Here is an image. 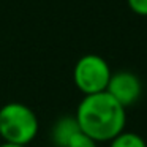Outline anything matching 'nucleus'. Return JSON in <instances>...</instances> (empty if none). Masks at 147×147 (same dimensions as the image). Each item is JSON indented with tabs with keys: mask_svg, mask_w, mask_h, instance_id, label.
Segmentation results:
<instances>
[{
	"mask_svg": "<svg viewBox=\"0 0 147 147\" xmlns=\"http://www.w3.org/2000/svg\"><path fill=\"white\" fill-rule=\"evenodd\" d=\"M79 130L96 142H109L125 131L127 109L108 92L84 95L74 114Z\"/></svg>",
	"mask_w": 147,
	"mask_h": 147,
	"instance_id": "1",
	"label": "nucleus"
},
{
	"mask_svg": "<svg viewBox=\"0 0 147 147\" xmlns=\"http://www.w3.org/2000/svg\"><path fill=\"white\" fill-rule=\"evenodd\" d=\"M38 117L22 103H8L0 108V138L3 142L27 146L38 133Z\"/></svg>",
	"mask_w": 147,
	"mask_h": 147,
	"instance_id": "2",
	"label": "nucleus"
},
{
	"mask_svg": "<svg viewBox=\"0 0 147 147\" xmlns=\"http://www.w3.org/2000/svg\"><path fill=\"white\" fill-rule=\"evenodd\" d=\"M111 74V68L101 55L87 54L82 55L74 65L73 81L79 92L84 95H92L105 92Z\"/></svg>",
	"mask_w": 147,
	"mask_h": 147,
	"instance_id": "3",
	"label": "nucleus"
},
{
	"mask_svg": "<svg viewBox=\"0 0 147 147\" xmlns=\"http://www.w3.org/2000/svg\"><path fill=\"white\" fill-rule=\"evenodd\" d=\"M106 92L119 105H122L127 109L128 106L134 105L139 100L141 93H142V84H141V79L134 73L122 70V71L111 74V79L108 82Z\"/></svg>",
	"mask_w": 147,
	"mask_h": 147,
	"instance_id": "4",
	"label": "nucleus"
},
{
	"mask_svg": "<svg viewBox=\"0 0 147 147\" xmlns=\"http://www.w3.org/2000/svg\"><path fill=\"white\" fill-rule=\"evenodd\" d=\"M79 125L74 115H63V117L57 119V122L54 123L51 131V138L55 147H67V144L70 142V139L78 133Z\"/></svg>",
	"mask_w": 147,
	"mask_h": 147,
	"instance_id": "5",
	"label": "nucleus"
},
{
	"mask_svg": "<svg viewBox=\"0 0 147 147\" xmlns=\"http://www.w3.org/2000/svg\"><path fill=\"white\" fill-rule=\"evenodd\" d=\"M109 147H147L146 141L133 131H122L109 141Z\"/></svg>",
	"mask_w": 147,
	"mask_h": 147,
	"instance_id": "6",
	"label": "nucleus"
},
{
	"mask_svg": "<svg viewBox=\"0 0 147 147\" xmlns=\"http://www.w3.org/2000/svg\"><path fill=\"white\" fill-rule=\"evenodd\" d=\"M67 147H96V141L92 139L90 136H87L82 131H78V133L70 139V142L67 144Z\"/></svg>",
	"mask_w": 147,
	"mask_h": 147,
	"instance_id": "7",
	"label": "nucleus"
},
{
	"mask_svg": "<svg viewBox=\"0 0 147 147\" xmlns=\"http://www.w3.org/2000/svg\"><path fill=\"white\" fill-rule=\"evenodd\" d=\"M127 3L134 14L147 18V0H127Z\"/></svg>",
	"mask_w": 147,
	"mask_h": 147,
	"instance_id": "8",
	"label": "nucleus"
},
{
	"mask_svg": "<svg viewBox=\"0 0 147 147\" xmlns=\"http://www.w3.org/2000/svg\"><path fill=\"white\" fill-rule=\"evenodd\" d=\"M0 147H26V146H19V144H13V142H2Z\"/></svg>",
	"mask_w": 147,
	"mask_h": 147,
	"instance_id": "9",
	"label": "nucleus"
}]
</instances>
